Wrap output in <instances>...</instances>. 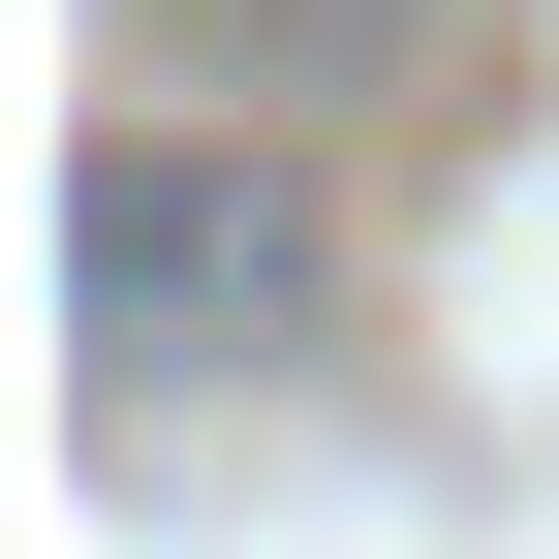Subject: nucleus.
Segmentation results:
<instances>
[{"instance_id":"1","label":"nucleus","mask_w":559,"mask_h":559,"mask_svg":"<svg viewBox=\"0 0 559 559\" xmlns=\"http://www.w3.org/2000/svg\"><path fill=\"white\" fill-rule=\"evenodd\" d=\"M62 249H94V342H124V373H280V342L342 311L311 187H280V156H218V124H156V94L62 156Z\"/></svg>"},{"instance_id":"2","label":"nucleus","mask_w":559,"mask_h":559,"mask_svg":"<svg viewBox=\"0 0 559 559\" xmlns=\"http://www.w3.org/2000/svg\"><path fill=\"white\" fill-rule=\"evenodd\" d=\"M156 32H249L280 94H373V62H404V0H156Z\"/></svg>"}]
</instances>
